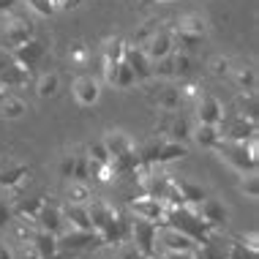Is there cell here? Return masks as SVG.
Instances as JSON below:
<instances>
[{
	"instance_id": "cell-31",
	"label": "cell",
	"mask_w": 259,
	"mask_h": 259,
	"mask_svg": "<svg viewBox=\"0 0 259 259\" xmlns=\"http://www.w3.org/2000/svg\"><path fill=\"white\" fill-rule=\"evenodd\" d=\"M172 71H175V79H191L194 71H197V63H194L191 58H188L186 52H178L175 50L172 55Z\"/></svg>"
},
{
	"instance_id": "cell-48",
	"label": "cell",
	"mask_w": 259,
	"mask_h": 259,
	"mask_svg": "<svg viewBox=\"0 0 259 259\" xmlns=\"http://www.w3.org/2000/svg\"><path fill=\"white\" fill-rule=\"evenodd\" d=\"M11 11H17V0H0V14H11Z\"/></svg>"
},
{
	"instance_id": "cell-41",
	"label": "cell",
	"mask_w": 259,
	"mask_h": 259,
	"mask_svg": "<svg viewBox=\"0 0 259 259\" xmlns=\"http://www.w3.org/2000/svg\"><path fill=\"white\" fill-rule=\"evenodd\" d=\"M71 180H88V156H85V153H79V156H76Z\"/></svg>"
},
{
	"instance_id": "cell-37",
	"label": "cell",
	"mask_w": 259,
	"mask_h": 259,
	"mask_svg": "<svg viewBox=\"0 0 259 259\" xmlns=\"http://www.w3.org/2000/svg\"><path fill=\"white\" fill-rule=\"evenodd\" d=\"M85 156H88L90 161H99V164H109V161H112L109 150H107V145H104L101 139H96V142H90V145H88Z\"/></svg>"
},
{
	"instance_id": "cell-16",
	"label": "cell",
	"mask_w": 259,
	"mask_h": 259,
	"mask_svg": "<svg viewBox=\"0 0 259 259\" xmlns=\"http://www.w3.org/2000/svg\"><path fill=\"white\" fill-rule=\"evenodd\" d=\"M156 243H158V248H164V251H194L197 248V243H194L188 235H183L175 227H166V224L158 227Z\"/></svg>"
},
{
	"instance_id": "cell-25",
	"label": "cell",
	"mask_w": 259,
	"mask_h": 259,
	"mask_svg": "<svg viewBox=\"0 0 259 259\" xmlns=\"http://www.w3.org/2000/svg\"><path fill=\"white\" fill-rule=\"evenodd\" d=\"M63 207V221L74 229H93L90 227V215H88V205H60Z\"/></svg>"
},
{
	"instance_id": "cell-46",
	"label": "cell",
	"mask_w": 259,
	"mask_h": 259,
	"mask_svg": "<svg viewBox=\"0 0 259 259\" xmlns=\"http://www.w3.org/2000/svg\"><path fill=\"white\" fill-rule=\"evenodd\" d=\"M161 259H197L194 251H161Z\"/></svg>"
},
{
	"instance_id": "cell-15",
	"label": "cell",
	"mask_w": 259,
	"mask_h": 259,
	"mask_svg": "<svg viewBox=\"0 0 259 259\" xmlns=\"http://www.w3.org/2000/svg\"><path fill=\"white\" fill-rule=\"evenodd\" d=\"M224 117H227V109L224 104L215 99L213 93H202L197 99V120L205 125H221Z\"/></svg>"
},
{
	"instance_id": "cell-50",
	"label": "cell",
	"mask_w": 259,
	"mask_h": 259,
	"mask_svg": "<svg viewBox=\"0 0 259 259\" xmlns=\"http://www.w3.org/2000/svg\"><path fill=\"white\" fill-rule=\"evenodd\" d=\"M145 3H166V0H145Z\"/></svg>"
},
{
	"instance_id": "cell-1",
	"label": "cell",
	"mask_w": 259,
	"mask_h": 259,
	"mask_svg": "<svg viewBox=\"0 0 259 259\" xmlns=\"http://www.w3.org/2000/svg\"><path fill=\"white\" fill-rule=\"evenodd\" d=\"M88 215H90V227L93 232L104 240V246H117V210L109 205L107 199H96L90 197L88 202Z\"/></svg>"
},
{
	"instance_id": "cell-28",
	"label": "cell",
	"mask_w": 259,
	"mask_h": 259,
	"mask_svg": "<svg viewBox=\"0 0 259 259\" xmlns=\"http://www.w3.org/2000/svg\"><path fill=\"white\" fill-rule=\"evenodd\" d=\"M229 79L235 82V88L240 90V93H256V68H254V66H240V68H235Z\"/></svg>"
},
{
	"instance_id": "cell-8",
	"label": "cell",
	"mask_w": 259,
	"mask_h": 259,
	"mask_svg": "<svg viewBox=\"0 0 259 259\" xmlns=\"http://www.w3.org/2000/svg\"><path fill=\"white\" fill-rule=\"evenodd\" d=\"M128 210L131 215L137 219H145V221H153V224H164L166 219V205L156 197H148V194H139V197H131L128 199Z\"/></svg>"
},
{
	"instance_id": "cell-33",
	"label": "cell",
	"mask_w": 259,
	"mask_h": 259,
	"mask_svg": "<svg viewBox=\"0 0 259 259\" xmlns=\"http://www.w3.org/2000/svg\"><path fill=\"white\" fill-rule=\"evenodd\" d=\"M235 115L246 117V120H256V93H240L235 99Z\"/></svg>"
},
{
	"instance_id": "cell-6",
	"label": "cell",
	"mask_w": 259,
	"mask_h": 259,
	"mask_svg": "<svg viewBox=\"0 0 259 259\" xmlns=\"http://www.w3.org/2000/svg\"><path fill=\"white\" fill-rule=\"evenodd\" d=\"M148 90H145V96H148L150 107L158 109V112H178L180 109V93L178 88L169 85V82H158V85H150V82H145Z\"/></svg>"
},
{
	"instance_id": "cell-3",
	"label": "cell",
	"mask_w": 259,
	"mask_h": 259,
	"mask_svg": "<svg viewBox=\"0 0 259 259\" xmlns=\"http://www.w3.org/2000/svg\"><path fill=\"white\" fill-rule=\"evenodd\" d=\"M33 33H36V27H33V22L25 17V14H19V11L6 14L3 17V30H0V50L3 52L17 50L19 44H25L27 38H33Z\"/></svg>"
},
{
	"instance_id": "cell-43",
	"label": "cell",
	"mask_w": 259,
	"mask_h": 259,
	"mask_svg": "<svg viewBox=\"0 0 259 259\" xmlns=\"http://www.w3.org/2000/svg\"><path fill=\"white\" fill-rule=\"evenodd\" d=\"M235 243H240V246L248 248V251H259V235H256V232H243V235H237Z\"/></svg>"
},
{
	"instance_id": "cell-19",
	"label": "cell",
	"mask_w": 259,
	"mask_h": 259,
	"mask_svg": "<svg viewBox=\"0 0 259 259\" xmlns=\"http://www.w3.org/2000/svg\"><path fill=\"white\" fill-rule=\"evenodd\" d=\"M191 128L188 117L178 115V112H164V120H161V131L166 134V139H175V142H186L191 139Z\"/></svg>"
},
{
	"instance_id": "cell-21",
	"label": "cell",
	"mask_w": 259,
	"mask_h": 259,
	"mask_svg": "<svg viewBox=\"0 0 259 259\" xmlns=\"http://www.w3.org/2000/svg\"><path fill=\"white\" fill-rule=\"evenodd\" d=\"M191 139L199 145L202 150H215V145L221 142V131H219V125H205V123H197L191 128Z\"/></svg>"
},
{
	"instance_id": "cell-26",
	"label": "cell",
	"mask_w": 259,
	"mask_h": 259,
	"mask_svg": "<svg viewBox=\"0 0 259 259\" xmlns=\"http://www.w3.org/2000/svg\"><path fill=\"white\" fill-rule=\"evenodd\" d=\"M33 246L38 248L41 259H55V256L60 254L58 235H52V232H44V229H38V232L33 235Z\"/></svg>"
},
{
	"instance_id": "cell-29",
	"label": "cell",
	"mask_w": 259,
	"mask_h": 259,
	"mask_svg": "<svg viewBox=\"0 0 259 259\" xmlns=\"http://www.w3.org/2000/svg\"><path fill=\"white\" fill-rule=\"evenodd\" d=\"M58 90H60V74L52 71V68H50V71H44L36 79V96H38V99H52Z\"/></svg>"
},
{
	"instance_id": "cell-10",
	"label": "cell",
	"mask_w": 259,
	"mask_h": 259,
	"mask_svg": "<svg viewBox=\"0 0 259 259\" xmlns=\"http://www.w3.org/2000/svg\"><path fill=\"white\" fill-rule=\"evenodd\" d=\"M27 79H30V74L11 58V52L0 50V85L6 90H17V88H25Z\"/></svg>"
},
{
	"instance_id": "cell-44",
	"label": "cell",
	"mask_w": 259,
	"mask_h": 259,
	"mask_svg": "<svg viewBox=\"0 0 259 259\" xmlns=\"http://www.w3.org/2000/svg\"><path fill=\"white\" fill-rule=\"evenodd\" d=\"M14 219V210H11V202H6L3 197H0V229H6Z\"/></svg>"
},
{
	"instance_id": "cell-35",
	"label": "cell",
	"mask_w": 259,
	"mask_h": 259,
	"mask_svg": "<svg viewBox=\"0 0 259 259\" xmlns=\"http://www.w3.org/2000/svg\"><path fill=\"white\" fill-rule=\"evenodd\" d=\"M90 58H93V50H90L85 41H76L71 50H68V60H71V66H76V68H85L90 63Z\"/></svg>"
},
{
	"instance_id": "cell-13",
	"label": "cell",
	"mask_w": 259,
	"mask_h": 259,
	"mask_svg": "<svg viewBox=\"0 0 259 259\" xmlns=\"http://www.w3.org/2000/svg\"><path fill=\"white\" fill-rule=\"evenodd\" d=\"M224 139H232V142H248L256 137V120H246V117H224V123L219 125Z\"/></svg>"
},
{
	"instance_id": "cell-2",
	"label": "cell",
	"mask_w": 259,
	"mask_h": 259,
	"mask_svg": "<svg viewBox=\"0 0 259 259\" xmlns=\"http://www.w3.org/2000/svg\"><path fill=\"white\" fill-rule=\"evenodd\" d=\"M188 156L186 142H175V139H150L142 150H139V158L148 161L150 166H164L172 164V161H180Z\"/></svg>"
},
{
	"instance_id": "cell-12",
	"label": "cell",
	"mask_w": 259,
	"mask_h": 259,
	"mask_svg": "<svg viewBox=\"0 0 259 259\" xmlns=\"http://www.w3.org/2000/svg\"><path fill=\"white\" fill-rule=\"evenodd\" d=\"M123 60L128 63V68L137 76V85H145V82H153V60L145 55L142 47L137 44H125V55Z\"/></svg>"
},
{
	"instance_id": "cell-22",
	"label": "cell",
	"mask_w": 259,
	"mask_h": 259,
	"mask_svg": "<svg viewBox=\"0 0 259 259\" xmlns=\"http://www.w3.org/2000/svg\"><path fill=\"white\" fill-rule=\"evenodd\" d=\"M175 30H183V33H197V36H207V19L197 11H188V14H180L175 19Z\"/></svg>"
},
{
	"instance_id": "cell-42",
	"label": "cell",
	"mask_w": 259,
	"mask_h": 259,
	"mask_svg": "<svg viewBox=\"0 0 259 259\" xmlns=\"http://www.w3.org/2000/svg\"><path fill=\"white\" fill-rule=\"evenodd\" d=\"M227 259H256V251H248V248H243L240 243H232L227 251Z\"/></svg>"
},
{
	"instance_id": "cell-18",
	"label": "cell",
	"mask_w": 259,
	"mask_h": 259,
	"mask_svg": "<svg viewBox=\"0 0 259 259\" xmlns=\"http://www.w3.org/2000/svg\"><path fill=\"white\" fill-rule=\"evenodd\" d=\"M36 227L44 229V232H52V235H60L66 221H63V207L58 202H50L44 197V205H41L38 215H36Z\"/></svg>"
},
{
	"instance_id": "cell-9",
	"label": "cell",
	"mask_w": 259,
	"mask_h": 259,
	"mask_svg": "<svg viewBox=\"0 0 259 259\" xmlns=\"http://www.w3.org/2000/svg\"><path fill=\"white\" fill-rule=\"evenodd\" d=\"M11 58L17 60L27 74H33V71L41 66V63L47 60V47L41 44L36 36H33V38H27L25 44H19L17 50H11Z\"/></svg>"
},
{
	"instance_id": "cell-38",
	"label": "cell",
	"mask_w": 259,
	"mask_h": 259,
	"mask_svg": "<svg viewBox=\"0 0 259 259\" xmlns=\"http://www.w3.org/2000/svg\"><path fill=\"white\" fill-rule=\"evenodd\" d=\"M158 27H161V22H158V19H148V22H142V25L137 27V33H134V41H131V44L142 47L145 41H148V38L153 36V33L158 30Z\"/></svg>"
},
{
	"instance_id": "cell-14",
	"label": "cell",
	"mask_w": 259,
	"mask_h": 259,
	"mask_svg": "<svg viewBox=\"0 0 259 259\" xmlns=\"http://www.w3.org/2000/svg\"><path fill=\"white\" fill-rule=\"evenodd\" d=\"M142 50H145V55L156 63V60H161V58H169V55L175 52V41H172V30L169 27H164L161 25L153 36L142 44Z\"/></svg>"
},
{
	"instance_id": "cell-30",
	"label": "cell",
	"mask_w": 259,
	"mask_h": 259,
	"mask_svg": "<svg viewBox=\"0 0 259 259\" xmlns=\"http://www.w3.org/2000/svg\"><path fill=\"white\" fill-rule=\"evenodd\" d=\"M41 205H44V197H33V199H22V197H19L17 202H11V210H14V215H17V219L36 221Z\"/></svg>"
},
{
	"instance_id": "cell-5",
	"label": "cell",
	"mask_w": 259,
	"mask_h": 259,
	"mask_svg": "<svg viewBox=\"0 0 259 259\" xmlns=\"http://www.w3.org/2000/svg\"><path fill=\"white\" fill-rule=\"evenodd\" d=\"M156 235H158V224L153 221H145V219H131V235L128 240L134 243V248L139 251L142 256H158V243H156Z\"/></svg>"
},
{
	"instance_id": "cell-20",
	"label": "cell",
	"mask_w": 259,
	"mask_h": 259,
	"mask_svg": "<svg viewBox=\"0 0 259 259\" xmlns=\"http://www.w3.org/2000/svg\"><path fill=\"white\" fill-rule=\"evenodd\" d=\"M101 142L107 145V150H109V156H112V158H115V156H125V153H131V150L137 148L134 139L125 134V131H120V128L107 131V134L101 137Z\"/></svg>"
},
{
	"instance_id": "cell-52",
	"label": "cell",
	"mask_w": 259,
	"mask_h": 259,
	"mask_svg": "<svg viewBox=\"0 0 259 259\" xmlns=\"http://www.w3.org/2000/svg\"><path fill=\"white\" fill-rule=\"evenodd\" d=\"M153 259H161V256H153Z\"/></svg>"
},
{
	"instance_id": "cell-47",
	"label": "cell",
	"mask_w": 259,
	"mask_h": 259,
	"mask_svg": "<svg viewBox=\"0 0 259 259\" xmlns=\"http://www.w3.org/2000/svg\"><path fill=\"white\" fill-rule=\"evenodd\" d=\"M82 3H85V0H55L58 11H74V9H79Z\"/></svg>"
},
{
	"instance_id": "cell-40",
	"label": "cell",
	"mask_w": 259,
	"mask_h": 259,
	"mask_svg": "<svg viewBox=\"0 0 259 259\" xmlns=\"http://www.w3.org/2000/svg\"><path fill=\"white\" fill-rule=\"evenodd\" d=\"M25 6H27L33 14H38V17H52V14L58 11L55 0H25Z\"/></svg>"
},
{
	"instance_id": "cell-4",
	"label": "cell",
	"mask_w": 259,
	"mask_h": 259,
	"mask_svg": "<svg viewBox=\"0 0 259 259\" xmlns=\"http://www.w3.org/2000/svg\"><path fill=\"white\" fill-rule=\"evenodd\" d=\"M219 153V158L224 161L227 166H232L235 172L246 175V172H256V164L259 158H254L248 153V145L246 142H232V139H221L219 145H215V150Z\"/></svg>"
},
{
	"instance_id": "cell-7",
	"label": "cell",
	"mask_w": 259,
	"mask_h": 259,
	"mask_svg": "<svg viewBox=\"0 0 259 259\" xmlns=\"http://www.w3.org/2000/svg\"><path fill=\"white\" fill-rule=\"evenodd\" d=\"M101 63V79H104V85H109V88H115V90H131V88H137V76L134 71L128 68V63L125 60H117V63Z\"/></svg>"
},
{
	"instance_id": "cell-36",
	"label": "cell",
	"mask_w": 259,
	"mask_h": 259,
	"mask_svg": "<svg viewBox=\"0 0 259 259\" xmlns=\"http://www.w3.org/2000/svg\"><path fill=\"white\" fill-rule=\"evenodd\" d=\"M178 93H180V101H188V104H197V99L205 90H202V85L197 79H180V88H178Z\"/></svg>"
},
{
	"instance_id": "cell-51",
	"label": "cell",
	"mask_w": 259,
	"mask_h": 259,
	"mask_svg": "<svg viewBox=\"0 0 259 259\" xmlns=\"http://www.w3.org/2000/svg\"><path fill=\"white\" fill-rule=\"evenodd\" d=\"M6 93H9V90H6L3 85H0V96H6Z\"/></svg>"
},
{
	"instance_id": "cell-49",
	"label": "cell",
	"mask_w": 259,
	"mask_h": 259,
	"mask_svg": "<svg viewBox=\"0 0 259 259\" xmlns=\"http://www.w3.org/2000/svg\"><path fill=\"white\" fill-rule=\"evenodd\" d=\"M0 259H14V248L9 243H0Z\"/></svg>"
},
{
	"instance_id": "cell-27",
	"label": "cell",
	"mask_w": 259,
	"mask_h": 259,
	"mask_svg": "<svg viewBox=\"0 0 259 259\" xmlns=\"http://www.w3.org/2000/svg\"><path fill=\"white\" fill-rule=\"evenodd\" d=\"M125 44H128V41L120 38V36H109V38H104V41H101V50H99V58H101L104 63H117V60H123Z\"/></svg>"
},
{
	"instance_id": "cell-34",
	"label": "cell",
	"mask_w": 259,
	"mask_h": 259,
	"mask_svg": "<svg viewBox=\"0 0 259 259\" xmlns=\"http://www.w3.org/2000/svg\"><path fill=\"white\" fill-rule=\"evenodd\" d=\"M207 68H210V74H213L215 79H229L232 71H235V60L224 58V55H215V58L207 63Z\"/></svg>"
},
{
	"instance_id": "cell-11",
	"label": "cell",
	"mask_w": 259,
	"mask_h": 259,
	"mask_svg": "<svg viewBox=\"0 0 259 259\" xmlns=\"http://www.w3.org/2000/svg\"><path fill=\"white\" fill-rule=\"evenodd\" d=\"M194 210H197V215L213 229V232H221V229L229 224V210L224 207V202L213 199V197H205Z\"/></svg>"
},
{
	"instance_id": "cell-23",
	"label": "cell",
	"mask_w": 259,
	"mask_h": 259,
	"mask_svg": "<svg viewBox=\"0 0 259 259\" xmlns=\"http://www.w3.org/2000/svg\"><path fill=\"white\" fill-rule=\"evenodd\" d=\"M175 186H178L180 197H183V202L188 207H197L202 199L207 197V191L202 188L199 183H194V180H186V178H175Z\"/></svg>"
},
{
	"instance_id": "cell-24",
	"label": "cell",
	"mask_w": 259,
	"mask_h": 259,
	"mask_svg": "<svg viewBox=\"0 0 259 259\" xmlns=\"http://www.w3.org/2000/svg\"><path fill=\"white\" fill-rule=\"evenodd\" d=\"M25 112H27V104L19 96H14L11 90L6 96H0V117L3 120H19Z\"/></svg>"
},
{
	"instance_id": "cell-32",
	"label": "cell",
	"mask_w": 259,
	"mask_h": 259,
	"mask_svg": "<svg viewBox=\"0 0 259 259\" xmlns=\"http://www.w3.org/2000/svg\"><path fill=\"white\" fill-rule=\"evenodd\" d=\"M90 186L88 180H68V188H66V202L68 205H88L90 202Z\"/></svg>"
},
{
	"instance_id": "cell-39",
	"label": "cell",
	"mask_w": 259,
	"mask_h": 259,
	"mask_svg": "<svg viewBox=\"0 0 259 259\" xmlns=\"http://www.w3.org/2000/svg\"><path fill=\"white\" fill-rule=\"evenodd\" d=\"M240 194H243V197H248V199H259V178H256V172L243 175V180H240Z\"/></svg>"
},
{
	"instance_id": "cell-17",
	"label": "cell",
	"mask_w": 259,
	"mask_h": 259,
	"mask_svg": "<svg viewBox=\"0 0 259 259\" xmlns=\"http://www.w3.org/2000/svg\"><path fill=\"white\" fill-rule=\"evenodd\" d=\"M71 90H74V99L79 107H93V104H99V99H101V82L90 74L76 76Z\"/></svg>"
},
{
	"instance_id": "cell-45",
	"label": "cell",
	"mask_w": 259,
	"mask_h": 259,
	"mask_svg": "<svg viewBox=\"0 0 259 259\" xmlns=\"http://www.w3.org/2000/svg\"><path fill=\"white\" fill-rule=\"evenodd\" d=\"M74 161H76V156H63V161H60V178L71 180V175H74Z\"/></svg>"
}]
</instances>
